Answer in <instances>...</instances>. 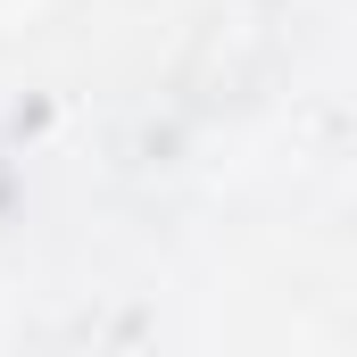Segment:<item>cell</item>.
Instances as JSON below:
<instances>
[]
</instances>
